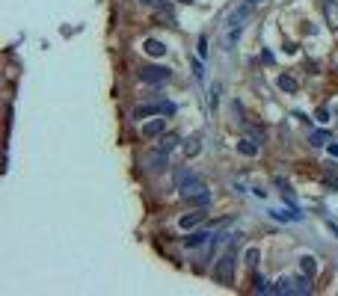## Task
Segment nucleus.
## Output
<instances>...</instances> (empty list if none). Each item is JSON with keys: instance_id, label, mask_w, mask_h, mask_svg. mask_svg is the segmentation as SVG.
Here are the masks:
<instances>
[{"instance_id": "2", "label": "nucleus", "mask_w": 338, "mask_h": 296, "mask_svg": "<svg viewBox=\"0 0 338 296\" xmlns=\"http://www.w3.org/2000/svg\"><path fill=\"white\" fill-rule=\"evenodd\" d=\"M172 77V71L163 68V65H142L139 68V80L148 83V86H160V83H169Z\"/></svg>"}, {"instance_id": "1", "label": "nucleus", "mask_w": 338, "mask_h": 296, "mask_svg": "<svg viewBox=\"0 0 338 296\" xmlns=\"http://www.w3.org/2000/svg\"><path fill=\"white\" fill-rule=\"evenodd\" d=\"M235 249H229V252H225L222 258H219V261L214 264V278L219 281V284H232L235 281Z\"/></svg>"}, {"instance_id": "19", "label": "nucleus", "mask_w": 338, "mask_h": 296, "mask_svg": "<svg viewBox=\"0 0 338 296\" xmlns=\"http://www.w3.org/2000/svg\"><path fill=\"white\" fill-rule=\"evenodd\" d=\"M142 6H152V9H169V3H163V0H139Z\"/></svg>"}, {"instance_id": "7", "label": "nucleus", "mask_w": 338, "mask_h": 296, "mask_svg": "<svg viewBox=\"0 0 338 296\" xmlns=\"http://www.w3.org/2000/svg\"><path fill=\"white\" fill-rule=\"evenodd\" d=\"M323 15L332 30H338V0H323Z\"/></svg>"}, {"instance_id": "6", "label": "nucleus", "mask_w": 338, "mask_h": 296, "mask_svg": "<svg viewBox=\"0 0 338 296\" xmlns=\"http://www.w3.org/2000/svg\"><path fill=\"white\" fill-rule=\"evenodd\" d=\"M166 130V119H152L142 125V136H160Z\"/></svg>"}, {"instance_id": "12", "label": "nucleus", "mask_w": 338, "mask_h": 296, "mask_svg": "<svg viewBox=\"0 0 338 296\" xmlns=\"http://www.w3.org/2000/svg\"><path fill=\"white\" fill-rule=\"evenodd\" d=\"M329 139H332V133H329V130H315L309 142H312L315 148H326V145H329Z\"/></svg>"}, {"instance_id": "20", "label": "nucleus", "mask_w": 338, "mask_h": 296, "mask_svg": "<svg viewBox=\"0 0 338 296\" xmlns=\"http://www.w3.org/2000/svg\"><path fill=\"white\" fill-rule=\"evenodd\" d=\"M258 255H261V252H258L255 246H252V249H246V264H249V267H255V264H258Z\"/></svg>"}, {"instance_id": "16", "label": "nucleus", "mask_w": 338, "mask_h": 296, "mask_svg": "<svg viewBox=\"0 0 338 296\" xmlns=\"http://www.w3.org/2000/svg\"><path fill=\"white\" fill-rule=\"evenodd\" d=\"M273 293H294V278H279Z\"/></svg>"}, {"instance_id": "9", "label": "nucleus", "mask_w": 338, "mask_h": 296, "mask_svg": "<svg viewBox=\"0 0 338 296\" xmlns=\"http://www.w3.org/2000/svg\"><path fill=\"white\" fill-rule=\"evenodd\" d=\"M142 51H145L148 56H166V45L158 42V39H145V42H142Z\"/></svg>"}, {"instance_id": "22", "label": "nucleus", "mask_w": 338, "mask_h": 296, "mask_svg": "<svg viewBox=\"0 0 338 296\" xmlns=\"http://www.w3.org/2000/svg\"><path fill=\"white\" fill-rule=\"evenodd\" d=\"M211 202V193H202V196H196V199H190V204H199V207H205Z\"/></svg>"}, {"instance_id": "3", "label": "nucleus", "mask_w": 338, "mask_h": 296, "mask_svg": "<svg viewBox=\"0 0 338 296\" xmlns=\"http://www.w3.org/2000/svg\"><path fill=\"white\" fill-rule=\"evenodd\" d=\"M205 216H208V210H190V213H184L181 216V222H178V225L184 228V231H190V228H196V225H202V222H205Z\"/></svg>"}, {"instance_id": "8", "label": "nucleus", "mask_w": 338, "mask_h": 296, "mask_svg": "<svg viewBox=\"0 0 338 296\" xmlns=\"http://www.w3.org/2000/svg\"><path fill=\"white\" fill-rule=\"evenodd\" d=\"M270 216L279 219V222H299V219H303V213H299L297 207H288V210H270Z\"/></svg>"}, {"instance_id": "28", "label": "nucleus", "mask_w": 338, "mask_h": 296, "mask_svg": "<svg viewBox=\"0 0 338 296\" xmlns=\"http://www.w3.org/2000/svg\"><path fill=\"white\" fill-rule=\"evenodd\" d=\"M178 3H190V0H178Z\"/></svg>"}, {"instance_id": "25", "label": "nucleus", "mask_w": 338, "mask_h": 296, "mask_svg": "<svg viewBox=\"0 0 338 296\" xmlns=\"http://www.w3.org/2000/svg\"><path fill=\"white\" fill-rule=\"evenodd\" d=\"M315 119H318V122H329V113H326V110H318Z\"/></svg>"}, {"instance_id": "27", "label": "nucleus", "mask_w": 338, "mask_h": 296, "mask_svg": "<svg viewBox=\"0 0 338 296\" xmlns=\"http://www.w3.org/2000/svg\"><path fill=\"white\" fill-rule=\"evenodd\" d=\"M329 187H338V178H329Z\"/></svg>"}, {"instance_id": "24", "label": "nucleus", "mask_w": 338, "mask_h": 296, "mask_svg": "<svg viewBox=\"0 0 338 296\" xmlns=\"http://www.w3.org/2000/svg\"><path fill=\"white\" fill-rule=\"evenodd\" d=\"M163 116H175V104H169V101L163 104Z\"/></svg>"}, {"instance_id": "23", "label": "nucleus", "mask_w": 338, "mask_h": 296, "mask_svg": "<svg viewBox=\"0 0 338 296\" xmlns=\"http://www.w3.org/2000/svg\"><path fill=\"white\" fill-rule=\"evenodd\" d=\"M199 56H208V36H199Z\"/></svg>"}, {"instance_id": "14", "label": "nucleus", "mask_w": 338, "mask_h": 296, "mask_svg": "<svg viewBox=\"0 0 338 296\" xmlns=\"http://www.w3.org/2000/svg\"><path fill=\"white\" fill-rule=\"evenodd\" d=\"M276 83H279V89H282V92H291V95L299 89V86H297V80H294V77H288V74H282V77H279Z\"/></svg>"}, {"instance_id": "4", "label": "nucleus", "mask_w": 338, "mask_h": 296, "mask_svg": "<svg viewBox=\"0 0 338 296\" xmlns=\"http://www.w3.org/2000/svg\"><path fill=\"white\" fill-rule=\"evenodd\" d=\"M238 151H240L243 157H255V154L261 151V142H258V139L243 136V139H238Z\"/></svg>"}, {"instance_id": "5", "label": "nucleus", "mask_w": 338, "mask_h": 296, "mask_svg": "<svg viewBox=\"0 0 338 296\" xmlns=\"http://www.w3.org/2000/svg\"><path fill=\"white\" fill-rule=\"evenodd\" d=\"M163 113V104H145V107H137L134 110V119H148V116H160Z\"/></svg>"}, {"instance_id": "18", "label": "nucleus", "mask_w": 338, "mask_h": 296, "mask_svg": "<svg viewBox=\"0 0 338 296\" xmlns=\"http://www.w3.org/2000/svg\"><path fill=\"white\" fill-rule=\"evenodd\" d=\"M252 290H255V293H270L273 287L267 284V278H264V276H261V278H255V287H252Z\"/></svg>"}, {"instance_id": "15", "label": "nucleus", "mask_w": 338, "mask_h": 296, "mask_svg": "<svg viewBox=\"0 0 338 296\" xmlns=\"http://www.w3.org/2000/svg\"><path fill=\"white\" fill-rule=\"evenodd\" d=\"M181 139H178V133H163V139H160V151H172V148L178 145Z\"/></svg>"}, {"instance_id": "13", "label": "nucleus", "mask_w": 338, "mask_h": 296, "mask_svg": "<svg viewBox=\"0 0 338 296\" xmlns=\"http://www.w3.org/2000/svg\"><path fill=\"white\" fill-rule=\"evenodd\" d=\"M299 270H303L306 276H315L318 273V261H315L312 255H303V258H299Z\"/></svg>"}, {"instance_id": "29", "label": "nucleus", "mask_w": 338, "mask_h": 296, "mask_svg": "<svg viewBox=\"0 0 338 296\" xmlns=\"http://www.w3.org/2000/svg\"><path fill=\"white\" fill-rule=\"evenodd\" d=\"M246 3H249V6H252V3H255V0H246Z\"/></svg>"}, {"instance_id": "21", "label": "nucleus", "mask_w": 338, "mask_h": 296, "mask_svg": "<svg viewBox=\"0 0 338 296\" xmlns=\"http://www.w3.org/2000/svg\"><path fill=\"white\" fill-rule=\"evenodd\" d=\"M190 65H193V74H196V80H205V65H202L199 59H193Z\"/></svg>"}, {"instance_id": "11", "label": "nucleus", "mask_w": 338, "mask_h": 296, "mask_svg": "<svg viewBox=\"0 0 338 296\" xmlns=\"http://www.w3.org/2000/svg\"><path fill=\"white\" fill-rule=\"evenodd\" d=\"M294 293H312V276H299V278H294Z\"/></svg>"}, {"instance_id": "10", "label": "nucleus", "mask_w": 338, "mask_h": 296, "mask_svg": "<svg viewBox=\"0 0 338 296\" xmlns=\"http://www.w3.org/2000/svg\"><path fill=\"white\" fill-rule=\"evenodd\" d=\"M208 237H211L208 231H190V234H187V237H184V246H190V249H196V246H202V243H205Z\"/></svg>"}, {"instance_id": "17", "label": "nucleus", "mask_w": 338, "mask_h": 296, "mask_svg": "<svg viewBox=\"0 0 338 296\" xmlns=\"http://www.w3.org/2000/svg\"><path fill=\"white\" fill-rule=\"evenodd\" d=\"M184 154H187V157L199 154V139H187V142H184Z\"/></svg>"}, {"instance_id": "26", "label": "nucleus", "mask_w": 338, "mask_h": 296, "mask_svg": "<svg viewBox=\"0 0 338 296\" xmlns=\"http://www.w3.org/2000/svg\"><path fill=\"white\" fill-rule=\"evenodd\" d=\"M329 154H332V157H338V145H329Z\"/></svg>"}]
</instances>
